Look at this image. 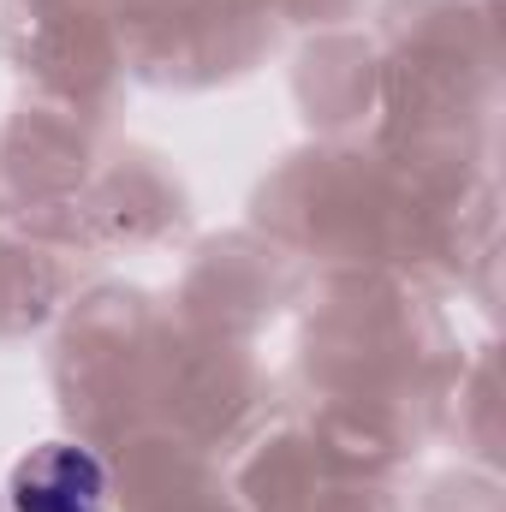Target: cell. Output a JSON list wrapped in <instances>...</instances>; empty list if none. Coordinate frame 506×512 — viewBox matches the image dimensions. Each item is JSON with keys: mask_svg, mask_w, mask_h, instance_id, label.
Returning <instances> with one entry per match:
<instances>
[{"mask_svg": "<svg viewBox=\"0 0 506 512\" xmlns=\"http://www.w3.org/2000/svg\"><path fill=\"white\" fill-rule=\"evenodd\" d=\"M12 512H108V465L78 441H42L12 465Z\"/></svg>", "mask_w": 506, "mask_h": 512, "instance_id": "6da1fadb", "label": "cell"}]
</instances>
